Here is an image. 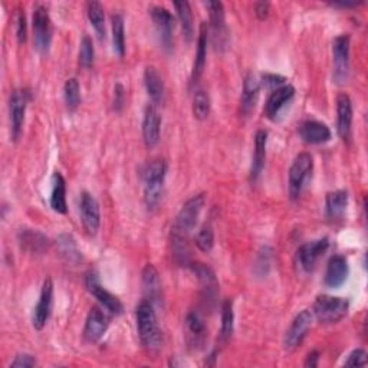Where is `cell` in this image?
Here are the masks:
<instances>
[{"label":"cell","instance_id":"36","mask_svg":"<svg viewBox=\"0 0 368 368\" xmlns=\"http://www.w3.org/2000/svg\"><path fill=\"white\" fill-rule=\"evenodd\" d=\"M64 97L69 111H75L81 104V88L77 78H69L64 86Z\"/></svg>","mask_w":368,"mask_h":368},{"label":"cell","instance_id":"2","mask_svg":"<svg viewBox=\"0 0 368 368\" xmlns=\"http://www.w3.org/2000/svg\"><path fill=\"white\" fill-rule=\"evenodd\" d=\"M135 318H137L138 336L144 348L151 353L159 351L163 345V336L159 322H157L154 304L150 302L148 300L139 302L135 311Z\"/></svg>","mask_w":368,"mask_h":368},{"label":"cell","instance_id":"10","mask_svg":"<svg viewBox=\"0 0 368 368\" xmlns=\"http://www.w3.org/2000/svg\"><path fill=\"white\" fill-rule=\"evenodd\" d=\"M312 321H313V313L311 309H304L296 315L289 329L287 331V336L284 340L287 349L291 351V349H295L298 345H301L312 325Z\"/></svg>","mask_w":368,"mask_h":368},{"label":"cell","instance_id":"3","mask_svg":"<svg viewBox=\"0 0 368 368\" xmlns=\"http://www.w3.org/2000/svg\"><path fill=\"white\" fill-rule=\"evenodd\" d=\"M349 302L347 298L320 295L313 302L312 313L322 324H336L340 322L348 313Z\"/></svg>","mask_w":368,"mask_h":368},{"label":"cell","instance_id":"25","mask_svg":"<svg viewBox=\"0 0 368 368\" xmlns=\"http://www.w3.org/2000/svg\"><path fill=\"white\" fill-rule=\"evenodd\" d=\"M143 288L146 293V300L150 302H157L160 301L162 298V279L160 273L157 271V268L151 264L146 265L143 269Z\"/></svg>","mask_w":368,"mask_h":368},{"label":"cell","instance_id":"37","mask_svg":"<svg viewBox=\"0 0 368 368\" xmlns=\"http://www.w3.org/2000/svg\"><path fill=\"white\" fill-rule=\"evenodd\" d=\"M210 97L204 90H197L195 93V97H193V115L195 118L203 121L209 117L210 114Z\"/></svg>","mask_w":368,"mask_h":368},{"label":"cell","instance_id":"12","mask_svg":"<svg viewBox=\"0 0 368 368\" xmlns=\"http://www.w3.org/2000/svg\"><path fill=\"white\" fill-rule=\"evenodd\" d=\"M81 219L84 229L86 233L94 236L97 235L99 226H101V210H99V203L97 199L88 191H84L81 196Z\"/></svg>","mask_w":368,"mask_h":368},{"label":"cell","instance_id":"13","mask_svg":"<svg viewBox=\"0 0 368 368\" xmlns=\"http://www.w3.org/2000/svg\"><path fill=\"white\" fill-rule=\"evenodd\" d=\"M204 6L210 16V29H212L213 42L217 49H224L227 45V29L224 19V6L222 2H206Z\"/></svg>","mask_w":368,"mask_h":368},{"label":"cell","instance_id":"15","mask_svg":"<svg viewBox=\"0 0 368 368\" xmlns=\"http://www.w3.org/2000/svg\"><path fill=\"white\" fill-rule=\"evenodd\" d=\"M151 19L155 25L157 32L160 35L162 43L166 49H170L173 45V30L176 26V19L171 14V12L163 6H154L150 10Z\"/></svg>","mask_w":368,"mask_h":368},{"label":"cell","instance_id":"17","mask_svg":"<svg viewBox=\"0 0 368 368\" xmlns=\"http://www.w3.org/2000/svg\"><path fill=\"white\" fill-rule=\"evenodd\" d=\"M160 130H162V117L155 105H148L144 111L143 118V138L147 147H154L160 142Z\"/></svg>","mask_w":368,"mask_h":368},{"label":"cell","instance_id":"45","mask_svg":"<svg viewBox=\"0 0 368 368\" xmlns=\"http://www.w3.org/2000/svg\"><path fill=\"white\" fill-rule=\"evenodd\" d=\"M262 79H264V85L267 86V88L269 90H276L279 88V86L285 85V78L280 77V75H275V74H265L264 77H262Z\"/></svg>","mask_w":368,"mask_h":368},{"label":"cell","instance_id":"6","mask_svg":"<svg viewBox=\"0 0 368 368\" xmlns=\"http://www.w3.org/2000/svg\"><path fill=\"white\" fill-rule=\"evenodd\" d=\"M30 94L26 90H13L9 98V113H10V130L14 142L19 139L25 124V114Z\"/></svg>","mask_w":368,"mask_h":368},{"label":"cell","instance_id":"4","mask_svg":"<svg viewBox=\"0 0 368 368\" xmlns=\"http://www.w3.org/2000/svg\"><path fill=\"white\" fill-rule=\"evenodd\" d=\"M313 170V159L309 153H301L295 157L289 168V193L292 199L301 196L304 187L307 186L311 173Z\"/></svg>","mask_w":368,"mask_h":368},{"label":"cell","instance_id":"8","mask_svg":"<svg viewBox=\"0 0 368 368\" xmlns=\"http://www.w3.org/2000/svg\"><path fill=\"white\" fill-rule=\"evenodd\" d=\"M349 46L351 38L349 35H340L332 42V55H334V79L342 84L349 75Z\"/></svg>","mask_w":368,"mask_h":368},{"label":"cell","instance_id":"21","mask_svg":"<svg viewBox=\"0 0 368 368\" xmlns=\"http://www.w3.org/2000/svg\"><path fill=\"white\" fill-rule=\"evenodd\" d=\"M260 93V81L249 72L244 77L243 81V90H242V99H240V111L243 115H249L255 105L258 102Z\"/></svg>","mask_w":368,"mask_h":368},{"label":"cell","instance_id":"44","mask_svg":"<svg viewBox=\"0 0 368 368\" xmlns=\"http://www.w3.org/2000/svg\"><path fill=\"white\" fill-rule=\"evenodd\" d=\"M59 244L62 246V253L68 255L69 259H71L74 255L78 256V251H77V246H75V242H74V239L71 236H68V235L61 236Z\"/></svg>","mask_w":368,"mask_h":368},{"label":"cell","instance_id":"46","mask_svg":"<svg viewBox=\"0 0 368 368\" xmlns=\"http://www.w3.org/2000/svg\"><path fill=\"white\" fill-rule=\"evenodd\" d=\"M124 98H126L124 86H122L121 84H117L115 90H114V110L115 111H121L122 107H124Z\"/></svg>","mask_w":368,"mask_h":368},{"label":"cell","instance_id":"41","mask_svg":"<svg viewBox=\"0 0 368 368\" xmlns=\"http://www.w3.org/2000/svg\"><path fill=\"white\" fill-rule=\"evenodd\" d=\"M16 37L19 43H25L28 38V23H26V16L25 10H19L16 17Z\"/></svg>","mask_w":368,"mask_h":368},{"label":"cell","instance_id":"22","mask_svg":"<svg viewBox=\"0 0 368 368\" xmlns=\"http://www.w3.org/2000/svg\"><path fill=\"white\" fill-rule=\"evenodd\" d=\"M17 240H19L21 248L30 253H43L49 248V239L33 229H21L17 233Z\"/></svg>","mask_w":368,"mask_h":368},{"label":"cell","instance_id":"11","mask_svg":"<svg viewBox=\"0 0 368 368\" xmlns=\"http://www.w3.org/2000/svg\"><path fill=\"white\" fill-rule=\"evenodd\" d=\"M328 248H329L328 238H321V239L312 240V242L302 244V246L298 249V253H296L298 264H300V267L305 272L313 271L315 267H317L318 259L327 252Z\"/></svg>","mask_w":368,"mask_h":368},{"label":"cell","instance_id":"26","mask_svg":"<svg viewBox=\"0 0 368 368\" xmlns=\"http://www.w3.org/2000/svg\"><path fill=\"white\" fill-rule=\"evenodd\" d=\"M144 85L148 97L154 102V105H159L164 101L166 95V88H164V82L160 77V74L157 72V69L153 66L146 68L144 71Z\"/></svg>","mask_w":368,"mask_h":368},{"label":"cell","instance_id":"43","mask_svg":"<svg viewBox=\"0 0 368 368\" xmlns=\"http://www.w3.org/2000/svg\"><path fill=\"white\" fill-rule=\"evenodd\" d=\"M37 365V360L30 354H17L14 360L10 362V368H30Z\"/></svg>","mask_w":368,"mask_h":368},{"label":"cell","instance_id":"1","mask_svg":"<svg viewBox=\"0 0 368 368\" xmlns=\"http://www.w3.org/2000/svg\"><path fill=\"white\" fill-rule=\"evenodd\" d=\"M204 203H206L204 193H200V195L190 197L180 209V212L177 213L171 226L173 252L180 264H186L188 259V255H190L188 238L193 229H195L197 224V220L200 217Z\"/></svg>","mask_w":368,"mask_h":368},{"label":"cell","instance_id":"35","mask_svg":"<svg viewBox=\"0 0 368 368\" xmlns=\"http://www.w3.org/2000/svg\"><path fill=\"white\" fill-rule=\"evenodd\" d=\"M235 327V313H233V304L231 300L224 301L222 307V331L220 338L222 341H227L233 334Z\"/></svg>","mask_w":368,"mask_h":368},{"label":"cell","instance_id":"47","mask_svg":"<svg viewBox=\"0 0 368 368\" xmlns=\"http://www.w3.org/2000/svg\"><path fill=\"white\" fill-rule=\"evenodd\" d=\"M269 10H271V5L268 2H259L255 5V14L260 21L267 19L268 14H269Z\"/></svg>","mask_w":368,"mask_h":368},{"label":"cell","instance_id":"27","mask_svg":"<svg viewBox=\"0 0 368 368\" xmlns=\"http://www.w3.org/2000/svg\"><path fill=\"white\" fill-rule=\"evenodd\" d=\"M186 328L188 341L193 347H200L206 338V324L202 318V315L196 311H191L186 317Z\"/></svg>","mask_w":368,"mask_h":368},{"label":"cell","instance_id":"7","mask_svg":"<svg viewBox=\"0 0 368 368\" xmlns=\"http://www.w3.org/2000/svg\"><path fill=\"white\" fill-rule=\"evenodd\" d=\"M85 285H86V289L90 291V293L94 295L98 300V302L108 312L114 315H121L122 312H124V305H122V302L119 301V298L108 292L99 284L98 275L94 271H90L88 273H86Z\"/></svg>","mask_w":368,"mask_h":368},{"label":"cell","instance_id":"9","mask_svg":"<svg viewBox=\"0 0 368 368\" xmlns=\"http://www.w3.org/2000/svg\"><path fill=\"white\" fill-rule=\"evenodd\" d=\"M52 307H54V282H52L50 278H46L42 285L38 305L35 307L32 315V324L35 329L41 331L45 328L50 318Z\"/></svg>","mask_w":368,"mask_h":368},{"label":"cell","instance_id":"19","mask_svg":"<svg viewBox=\"0 0 368 368\" xmlns=\"http://www.w3.org/2000/svg\"><path fill=\"white\" fill-rule=\"evenodd\" d=\"M353 101L347 94H340L337 98V130L342 139L351 137L353 127Z\"/></svg>","mask_w":368,"mask_h":368},{"label":"cell","instance_id":"30","mask_svg":"<svg viewBox=\"0 0 368 368\" xmlns=\"http://www.w3.org/2000/svg\"><path fill=\"white\" fill-rule=\"evenodd\" d=\"M193 273L197 276V279L200 280V284L203 287V289L206 291L207 296H213L217 292L219 284H217V279L215 272L210 269L207 265L200 264V262H196V264H191L190 265Z\"/></svg>","mask_w":368,"mask_h":368},{"label":"cell","instance_id":"31","mask_svg":"<svg viewBox=\"0 0 368 368\" xmlns=\"http://www.w3.org/2000/svg\"><path fill=\"white\" fill-rule=\"evenodd\" d=\"M113 25V45L117 55L122 58L126 55V32H124V19L119 13L113 14L111 17Z\"/></svg>","mask_w":368,"mask_h":368},{"label":"cell","instance_id":"24","mask_svg":"<svg viewBox=\"0 0 368 368\" xmlns=\"http://www.w3.org/2000/svg\"><path fill=\"white\" fill-rule=\"evenodd\" d=\"M209 30H207V23L200 25V35L197 41V52L195 57V62H193L191 68V84H197L199 79L202 78L206 66V57H207V41H209Z\"/></svg>","mask_w":368,"mask_h":368},{"label":"cell","instance_id":"38","mask_svg":"<svg viewBox=\"0 0 368 368\" xmlns=\"http://www.w3.org/2000/svg\"><path fill=\"white\" fill-rule=\"evenodd\" d=\"M195 243L199 251L209 253L210 251L213 249L215 246V232H213V227L212 224H203L202 229L197 232L196 238H195Z\"/></svg>","mask_w":368,"mask_h":368},{"label":"cell","instance_id":"23","mask_svg":"<svg viewBox=\"0 0 368 368\" xmlns=\"http://www.w3.org/2000/svg\"><path fill=\"white\" fill-rule=\"evenodd\" d=\"M267 144H268V133L265 130H259L255 135V150L251 166V180L256 182L260 176L262 170L265 167L267 160Z\"/></svg>","mask_w":368,"mask_h":368},{"label":"cell","instance_id":"29","mask_svg":"<svg viewBox=\"0 0 368 368\" xmlns=\"http://www.w3.org/2000/svg\"><path fill=\"white\" fill-rule=\"evenodd\" d=\"M348 206V193L345 190H336L327 195L325 209L327 216L331 220H337L344 216Z\"/></svg>","mask_w":368,"mask_h":368},{"label":"cell","instance_id":"42","mask_svg":"<svg viewBox=\"0 0 368 368\" xmlns=\"http://www.w3.org/2000/svg\"><path fill=\"white\" fill-rule=\"evenodd\" d=\"M344 365L347 367H364L367 365V353L362 348H357L354 351L348 356L345 360Z\"/></svg>","mask_w":368,"mask_h":368},{"label":"cell","instance_id":"33","mask_svg":"<svg viewBox=\"0 0 368 368\" xmlns=\"http://www.w3.org/2000/svg\"><path fill=\"white\" fill-rule=\"evenodd\" d=\"M167 173V163L163 159H155L146 164L143 168V180L144 183L164 182Z\"/></svg>","mask_w":368,"mask_h":368},{"label":"cell","instance_id":"34","mask_svg":"<svg viewBox=\"0 0 368 368\" xmlns=\"http://www.w3.org/2000/svg\"><path fill=\"white\" fill-rule=\"evenodd\" d=\"M86 14H88V19L95 29L99 39H105V14H104V8L101 6L99 2H90L86 5Z\"/></svg>","mask_w":368,"mask_h":368},{"label":"cell","instance_id":"5","mask_svg":"<svg viewBox=\"0 0 368 368\" xmlns=\"http://www.w3.org/2000/svg\"><path fill=\"white\" fill-rule=\"evenodd\" d=\"M32 28L35 48H37L41 54H46L52 42V22L45 6L38 5L33 9Z\"/></svg>","mask_w":368,"mask_h":368},{"label":"cell","instance_id":"16","mask_svg":"<svg viewBox=\"0 0 368 368\" xmlns=\"http://www.w3.org/2000/svg\"><path fill=\"white\" fill-rule=\"evenodd\" d=\"M348 260L342 255H334L329 262L325 271V278H324V284L329 289H338L340 287L344 285V282L348 278Z\"/></svg>","mask_w":368,"mask_h":368},{"label":"cell","instance_id":"32","mask_svg":"<svg viewBox=\"0 0 368 368\" xmlns=\"http://www.w3.org/2000/svg\"><path fill=\"white\" fill-rule=\"evenodd\" d=\"M174 8H176L179 21L182 23L184 38L187 42H190L193 38V32H195V25H193V12H191L190 3L188 2H176L174 3Z\"/></svg>","mask_w":368,"mask_h":368},{"label":"cell","instance_id":"40","mask_svg":"<svg viewBox=\"0 0 368 368\" xmlns=\"http://www.w3.org/2000/svg\"><path fill=\"white\" fill-rule=\"evenodd\" d=\"M95 61V49L93 39L90 37H84L79 48V65L85 69H90Z\"/></svg>","mask_w":368,"mask_h":368},{"label":"cell","instance_id":"14","mask_svg":"<svg viewBox=\"0 0 368 368\" xmlns=\"http://www.w3.org/2000/svg\"><path fill=\"white\" fill-rule=\"evenodd\" d=\"M110 327V317L99 307H93L85 321L84 338L88 342L99 341Z\"/></svg>","mask_w":368,"mask_h":368},{"label":"cell","instance_id":"28","mask_svg":"<svg viewBox=\"0 0 368 368\" xmlns=\"http://www.w3.org/2000/svg\"><path fill=\"white\" fill-rule=\"evenodd\" d=\"M52 195H50V207L55 210L57 213L65 215L68 206H66V182L61 173H55L52 176Z\"/></svg>","mask_w":368,"mask_h":368},{"label":"cell","instance_id":"48","mask_svg":"<svg viewBox=\"0 0 368 368\" xmlns=\"http://www.w3.org/2000/svg\"><path fill=\"white\" fill-rule=\"evenodd\" d=\"M318 361H320V353L318 351H311L308 356H307V360H305V367H318Z\"/></svg>","mask_w":368,"mask_h":368},{"label":"cell","instance_id":"18","mask_svg":"<svg viewBox=\"0 0 368 368\" xmlns=\"http://www.w3.org/2000/svg\"><path fill=\"white\" fill-rule=\"evenodd\" d=\"M295 95V88L292 85H282L279 86V88L273 90L267 101V105H265V115L275 121L279 115V113L284 110V107L287 104H289L292 101Z\"/></svg>","mask_w":368,"mask_h":368},{"label":"cell","instance_id":"39","mask_svg":"<svg viewBox=\"0 0 368 368\" xmlns=\"http://www.w3.org/2000/svg\"><path fill=\"white\" fill-rule=\"evenodd\" d=\"M164 191V182H154V183H146L144 187V202L148 209H155L159 206L163 197Z\"/></svg>","mask_w":368,"mask_h":368},{"label":"cell","instance_id":"20","mask_svg":"<svg viewBox=\"0 0 368 368\" xmlns=\"http://www.w3.org/2000/svg\"><path fill=\"white\" fill-rule=\"evenodd\" d=\"M300 135L308 144H325L332 137L331 130L324 122L315 119H308L302 122L300 126Z\"/></svg>","mask_w":368,"mask_h":368}]
</instances>
